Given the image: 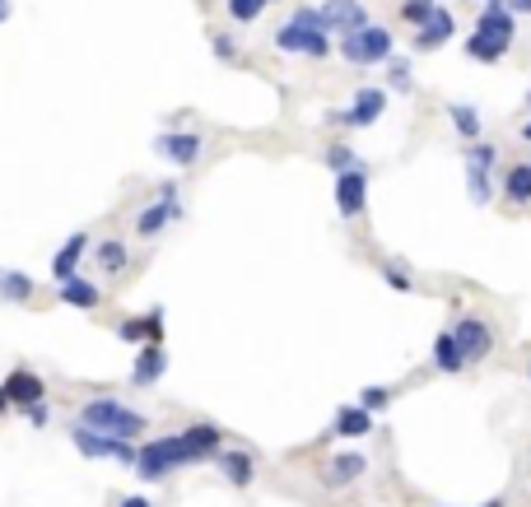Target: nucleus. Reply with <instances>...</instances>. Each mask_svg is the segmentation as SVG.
Listing matches in <instances>:
<instances>
[{
  "label": "nucleus",
  "mask_w": 531,
  "mask_h": 507,
  "mask_svg": "<svg viewBox=\"0 0 531 507\" xmlns=\"http://www.w3.org/2000/svg\"><path fill=\"white\" fill-rule=\"evenodd\" d=\"M275 52L285 56H308V61H327L331 56V33L317 19V5H299L285 24L275 28Z\"/></svg>",
  "instance_id": "nucleus-1"
},
{
  "label": "nucleus",
  "mask_w": 531,
  "mask_h": 507,
  "mask_svg": "<svg viewBox=\"0 0 531 507\" xmlns=\"http://www.w3.org/2000/svg\"><path fill=\"white\" fill-rule=\"evenodd\" d=\"M75 424L94 428V433H108V438L136 442L140 433L150 428V419L140 410H131L126 401H117V396H89V401L80 405V414H75Z\"/></svg>",
  "instance_id": "nucleus-2"
},
{
  "label": "nucleus",
  "mask_w": 531,
  "mask_h": 507,
  "mask_svg": "<svg viewBox=\"0 0 531 507\" xmlns=\"http://www.w3.org/2000/svg\"><path fill=\"white\" fill-rule=\"evenodd\" d=\"M336 52L350 61V66H382L387 56H396V33L387 24H373L368 19L364 28H350V33H336Z\"/></svg>",
  "instance_id": "nucleus-3"
},
{
  "label": "nucleus",
  "mask_w": 531,
  "mask_h": 507,
  "mask_svg": "<svg viewBox=\"0 0 531 507\" xmlns=\"http://www.w3.org/2000/svg\"><path fill=\"white\" fill-rule=\"evenodd\" d=\"M182 466H191L187 461V452H182V438L177 433H168V438H150V442H140L136 447V475L145 484H164L173 470H182Z\"/></svg>",
  "instance_id": "nucleus-4"
},
{
  "label": "nucleus",
  "mask_w": 531,
  "mask_h": 507,
  "mask_svg": "<svg viewBox=\"0 0 531 507\" xmlns=\"http://www.w3.org/2000/svg\"><path fill=\"white\" fill-rule=\"evenodd\" d=\"M462 168H466V196H471V205H490L494 201V168H499V145H490V140L462 145Z\"/></svg>",
  "instance_id": "nucleus-5"
},
{
  "label": "nucleus",
  "mask_w": 531,
  "mask_h": 507,
  "mask_svg": "<svg viewBox=\"0 0 531 507\" xmlns=\"http://www.w3.org/2000/svg\"><path fill=\"white\" fill-rule=\"evenodd\" d=\"M448 335H452V345H457L466 368H476V363H485L494 354V321L490 317H462Z\"/></svg>",
  "instance_id": "nucleus-6"
},
{
  "label": "nucleus",
  "mask_w": 531,
  "mask_h": 507,
  "mask_svg": "<svg viewBox=\"0 0 531 507\" xmlns=\"http://www.w3.org/2000/svg\"><path fill=\"white\" fill-rule=\"evenodd\" d=\"M382 112H387V89H373V84H364V89H354L350 103H345L341 112H331L327 121H336V126H350V131H364V126L382 121Z\"/></svg>",
  "instance_id": "nucleus-7"
},
{
  "label": "nucleus",
  "mask_w": 531,
  "mask_h": 507,
  "mask_svg": "<svg viewBox=\"0 0 531 507\" xmlns=\"http://www.w3.org/2000/svg\"><path fill=\"white\" fill-rule=\"evenodd\" d=\"M177 219H182L177 182H164V187H159V196H154V201L136 214V238H159L168 224H177Z\"/></svg>",
  "instance_id": "nucleus-8"
},
{
  "label": "nucleus",
  "mask_w": 531,
  "mask_h": 507,
  "mask_svg": "<svg viewBox=\"0 0 531 507\" xmlns=\"http://www.w3.org/2000/svg\"><path fill=\"white\" fill-rule=\"evenodd\" d=\"M154 154L173 168H191V163H201L205 154V135L201 131H164L154 135Z\"/></svg>",
  "instance_id": "nucleus-9"
},
{
  "label": "nucleus",
  "mask_w": 531,
  "mask_h": 507,
  "mask_svg": "<svg viewBox=\"0 0 531 507\" xmlns=\"http://www.w3.org/2000/svg\"><path fill=\"white\" fill-rule=\"evenodd\" d=\"M364 205H368V168L336 173V210H341V219H359Z\"/></svg>",
  "instance_id": "nucleus-10"
},
{
  "label": "nucleus",
  "mask_w": 531,
  "mask_h": 507,
  "mask_svg": "<svg viewBox=\"0 0 531 507\" xmlns=\"http://www.w3.org/2000/svg\"><path fill=\"white\" fill-rule=\"evenodd\" d=\"M0 391H5V401H10V410H28V405L47 401V382H42L33 368H14L5 382H0Z\"/></svg>",
  "instance_id": "nucleus-11"
},
{
  "label": "nucleus",
  "mask_w": 531,
  "mask_h": 507,
  "mask_svg": "<svg viewBox=\"0 0 531 507\" xmlns=\"http://www.w3.org/2000/svg\"><path fill=\"white\" fill-rule=\"evenodd\" d=\"M112 331H117V340H126V345H164V307H150L145 317L117 321Z\"/></svg>",
  "instance_id": "nucleus-12"
},
{
  "label": "nucleus",
  "mask_w": 531,
  "mask_h": 507,
  "mask_svg": "<svg viewBox=\"0 0 531 507\" xmlns=\"http://www.w3.org/2000/svg\"><path fill=\"white\" fill-rule=\"evenodd\" d=\"M317 19H322L327 33H350V28L368 24V10H364V0H322V5H317Z\"/></svg>",
  "instance_id": "nucleus-13"
},
{
  "label": "nucleus",
  "mask_w": 531,
  "mask_h": 507,
  "mask_svg": "<svg viewBox=\"0 0 531 507\" xmlns=\"http://www.w3.org/2000/svg\"><path fill=\"white\" fill-rule=\"evenodd\" d=\"M452 33H457V19H452V10L434 5V10H429V19L415 28V52H438V47H448Z\"/></svg>",
  "instance_id": "nucleus-14"
},
{
  "label": "nucleus",
  "mask_w": 531,
  "mask_h": 507,
  "mask_svg": "<svg viewBox=\"0 0 531 507\" xmlns=\"http://www.w3.org/2000/svg\"><path fill=\"white\" fill-rule=\"evenodd\" d=\"M177 438H182V452H187L191 466L205 461V456L224 452V428H219V424H191V428H182Z\"/></svg>",
  "instance_id": "nucleus-15"
},
{
  "label": "nucleus",
  "mask_w": 531,
  "mask_h": 507,
  "mask_svg": "<svg viewBox=\"0 0 531 507\" xmlns=\"http://www.w3.org/2000/svg\"><path fill=\"white\" fill-rule=\"evenodd\" d=\"M89 256V233H70L61 247H56L52 256V280H70V275H80V261Z\"/></svg>",
  "instance_id": "nucleus-16"
},
{
  "label": "nucleus",
  "mask_w": 531,
  "mask_h": 507,
  "mask_svg": "<svg viewBox=\"0 0 531 507\" xmlns=\"http://www.w3.org/2000/svg\"><path fill=\"white\" fill-rule=\"evenodd\" d=\"M168 373V349L164 345H140V354H136V368H131V387H154L159 377Z\"/></svg>",
  "instance_id": "nucleus-17"
},
{
  "label": "nucleus",
  "mask_w": 531,
  "mask_h": 507,
  "mask_svg": "<svg viewBox=\"0 0 531 507\" xmlns=\"http://www.w3.org/2000/svg\"><path fill=\"white\" fill-rule=\"evenodd\" d=\"M94 247V266L108 275V280H117V275H126L131 270V247H126L122 238H103V242H89Z\"/></svg>",
  "instance_id": "nucleus-18"
},
{
  "label": "nucleus",
  "mask_w": 531,
  "mask_h": 507,
  "mask_svg": "<svg viewBox=\"0 0 531 507\" xmlns=\"http://www.w3.org/2000/svg\"><path fill=\"white\" fill-rule=\"evenodd\" d=\"M70 442H75V452L89 456V461H112L117 442H126V438H108V433H94V428H84V424H70Z\"/></svg>",
  "instance_id": "nucleus-19"
},
{
  "label": "nucleus",
  "mask_w": 531,
  "mask_h": 507,
  "mask_svg": "<svg viewBox=\"0 0 531 507\" xmlns=\"http://www.w3.org/2000/svg\"><path fill=\"white\" fill-rule=\"evenodd\" d=\"M56 298L66 307H80V312H94L98 303H103V289H98L94 280H84V275H70V280L56 284Z\"/></svg>",
  "instance_id": "nucleus-20"
},
{
  "label": "nucleus",
  "mask_w": 531,
  "mask_h": 507,
  "mask_svg": "<svg viewBox=\"0 0 531 507\" xmlns=\"http://www.w3.org/2000/svg\"><path fill=\"white\" fill-rule=\"evenodd\" d=\"M476 33H494V38H518V14L508 10L504 0H494V5H480V19H476Z\"/></svg>",
  "instance_id": "nucleus-21"
},
{
  "label": "nucleus",
  "mask_w": 531,
  "mask_h": 507,
  "mask_svg": "<svg viewBox=\"0 0 531 507\" xmlns=\"http://www.w3.org/2000/svg\"><path fill=\"white\" fill-rule=\"evenodd\" d=\"M443 112H448L452 131L462 135V145H476V140H485V121H480L476 103H448Z\"/></svg>",
  "instance_id": "nucleus-22"
},
{
  "label": "nucleus",
  "mask_w": 531,
  "mask_h": 507,
  "mask_svg": "<svg viewBox=\"0 0 531 507\" xmlns=\"http://www.w3.org/2000/svg\"><path fill=\"white\" fill-rule=\"evenodd\" d=\"M499 191H504L508 205L527 210V205H531V163H513V168H504V177H499Z\"/></svg>",
  "instance_id": "nucleus-23"
},
{
  "label": "nucleus",
  "mask_w": 531,
  "mask_h": 507,
  "mask_svg": "<svg viewBox=\"0 0 531 507\" xmlns=\"http://www.w3.org/2000/svg\"><path fill=\"white\" fill-rule=\"evenodd\" d=\"M513 52V42L508 38H494V33H466V56L471 61H485V66H494V61H504V56Z\"/></svg>",
  "instance_id": "nucleus-24"
},
{
  "label": "nucleus",
  "mask_w": 531,
  "mask_h": 507,
  "mask_svg": "<svg viewBox=\"0 0 531 507\" xmlns=\"http://www.w3.org/2000/svg\"><path fill=\"white\" fill-rule=\"evenodd\" d=\"M219 466H224V480H229L233 489H247V484L257 480V466H252V456L238 452V447H224V452H219Z\"/></svg>",
  "instance_id": "nucleus-25"
},
{
  "label": "nucleus",
  "mask_w": 531,
  "mask_h": 507,
  "mask_svg": "<svg viewBox=\"0 0 531 507\" xmlns=\"http://www.w3.org/2000/svg\"><path fill=\"white\" fill-rule=\"evenodd\" d=\"M364 470H368V461L359 452H341L327 466V489H345V484H354L359 475H364Z\"/></svg>",
  "instance_id": "nucleus-26"
},
{
  "label": "nucleus",
  "mask_w": 531,
  "mask_h": 507,
  "mask_svg": "<svg viewBox=\"0 0 531 507\" xmlns=\"http://www.w3.org/2000/svg\"><path fill=\"white\" fill-rule=\"evenodd\" d=\"M368 428H373V414L364 410V405H341V414H336V438H345V442H354V438H364Z\"/></svg>",
  "instance_id": "nucleus-27"
},
{
  "label": "nucleus",
  "mask_w": 531,
  "mask_h": 507,
  "mask_svg": "<svg viewBox=\"0 0 531 507\" xmlns=\"http://www.w3.org/2000/svg\"><path fill=\"white\" fill-rule=\"evenodd\" d=\"M0 298H5V303H28V298H33V275H24V270H0Z\"/></svg>",
  "instance_id": "nucleus-28"
},
{
  "label": "nucleus",
  "mask_w": 531,
  "mask_h": 507,
  "mask_svg": "<svg viewBox=\"0 0 531 507\" xmlns=\"http://www.w3.org/2000/svg\"><path fill=\"white\" fill-rule=\"evenodd\" d=\"M434 368H438V373H462V368H466V363H462V354H457V345H452V335H448V331H443V335L434 340Z\"/></svg>",
  "instance_id": "nucleus-29"
},
{
  "label": "nucleus",
  "mask_w": 531,
  "mask_h": 507,
  "mask_svg": "<svg viewBox=\"0 0 531 507\" xmlns=\"http://www.w3.org/2000/svg\"><path fill=\"white\" fill-rule=\"evenodd\" d=\"M387 84H392L396 98L415 94V75H410V61H401V56H387Z\"/></svg>",
  "instance_id": "nucleus-30"
},
{
  "label": "nucleus",
  "mask_w": 531,
  "mask_h": 507,
  "mask_svg": "<svg viewBox=\"0 0 531 507\" xmlns=\"http://www.w3.org/2000/svg\"><path fill=\"white\" fill-rule=\"evenodd\" d=\"M224 10H229V19L233 24H257L261 19V10H266V0H224Z\"/></svg>",
  "instance_id": "nucleus-31"
},
{
  "label": "nucleus",
  "mask_w": 531,
  "mask_h": 507,
  "mask_svg": "<svg viewBox=\"0 0 531 507\" xmlns=\"http://www.w3.org/2000/svg\"><path fill=\"white\" fill-rule=\"evenodd\" d=\"M327 168L331 173H345V168H364V159H359L350 145H331L327 149Z\"/></svg>",
  "instance_id": "nucleus-32"
},
{
  "label": "nucleus",
  "mask_w": 531,
  "mask_h": 507,
  "mask_svg": "<svg viewBox=\"0 0 531 507\" xmlns=\"http://www.w3.org/2000/svg\"><path fill=\"white\" fill-rule=\"evenodd\" d=\"M434 5H438V0H401V19L420 28L424 19H429V10H434Z\"/></svg>",
  "instance_id": "nucleus-33"
},
{
  "label": "nucleus",
  "mask_w": 531,
  "mask_h": 507,
  "mask_svg": "<svg viewBox=\"0 0 531 507\" xmlns=\"http://www.w3.org/2000/svg\"><path fill=\"white\" fill-rule=\"evenodd\" d=\"M387 401H392V391H387V387H364L354 405H364V410L373 414V410H387Z\"/></svg>",
  "instance_id": "nucleus-34"
},
{
  "label": "nucleus",
  "mask_w": 531,
  "mask_h": 507,
  "mask_svg": "<svg viewBox=\"0 0 531 507\" xmlns=\"http://www.w3.org/2000/svg\"><path fill=\"white\" fill-rule=\"evenodd\" d=\"M382 280L392 284L396 294H415V280H410V275H406L401 266H382Z\"/></svg>",
  "instance_id": "nucleus-35"
},
{
  "label": "nucleus",
  "mask_w": 531,
  "mask_h": 507,
  "mask_svg": "<svg viewBox=\"0 0 531 507\" xmlns=\"http://www.w3.org/2000/svg\"><path fill=\"white\" fill-rule=\"evenodd\" d=\"M210 52H215L219 61H233V56H238V42H233L229 33H210Z\"/></svg>",
  "instance_id": "nucleus-36"
},
{
  "label": "nucleus",
  "mask_w": 531,
  "mask_h": 507,
  "mask_svg": "<svg viewBox=\"0 0 531 507\" xmlns=\"http://www.w3.org/2000/svg\"><path fill=\"white\" fill-rule=\"evenodd\" d=\"M19 414H24V419H28V424H33V428H47V424H52V410H47V401L28 405V410H19Z\"/></svg>",
  "instance_id": "nucleus-37"
},
{
  "label": "nucleus",
  "mask_w": 531,
  "mask_h": 507,
  "mask_svg": "<svg viewBox=\"0 0 531 507\" xmlns=\"http://www.w3.org/2000/svg\"><path fill=\"white\" fill-rule=\"evenodd\" d=\"M112 461H117V466H136V442H117V452H112Z\"/></svg>",
  "instance_id": "nucleus-38"
},
{
  "label": "nucleus",
  "mask_w": 531,
  "mask_h": 507,
  "mask_svg": "<svg viewBox=\"0 0 531 507\" xmlns=\"http://www.w3.org/2000/svg\"><path fill=\"white\" fill-rule=\"evenodd\" d=\"M117 507H154V503H150V498H140V494H126Z\"/></svg>",
  "instance_id": "nucleus-39"
},
{
  "label": "nucleus",
  "mask_w": 531,
  "mask_h": 507,
  "mask_svg": "<svg viewBox=\"0 0 531 507\" xmlns=\"http://www.w3.org/2000/svg\"><path fill=\"white\" fill-rule=\"evenodd\" d=\"M504 5H508L513 14H531V0H504Z\"/></svg>",
  "instance_id": "nucleus-40"
},
{
  "label": "nucleus",
  "mask_w": 531,
  "mask_h": 507,
  "mask_svg": "<svg viewBox=\"0 0 531 507\" xmlns=\"http://www.w3.org/2000/svg\"><path fill=\"white\" fill-rule=\"evenodd\" d=\"M10 14H14V5H10V0H0V24H5Z\"/></svg>",
  "instance_id": "nucleus-41"
},
{
  "label": "nucleus",
  "mask_w": 531,
  "mask_h": 507,
  "mask_svg": "<svg viewBox=\"0 0 531 507\" xmlns=\"http://www.w3.org/2000/svg\"><path fill=\"white\" fill-rule=\"evenodd\" d=\"M522 140H527V145H531V121H522Z\"/></svg>",
  "instance_id": "nucleus-42"
},
{
  "label": "nucleus",
  "mask_w": 531,
  "mask_h": 507,
  "mask_svg": "<svg viewBox=\"0 0 531 507\" xmlns=\"http://www.w3.org/2000/svg\"><path fill=\"white\" fill-rule=\"evenodd\" d=\"M5 410H10V401H5V391H0V414H5Z\"/></svg>",
  "instance_id": "nucleus-43"
},
{
  "label": "nucleus",
  "mask_w": 531,
  "mask_h": 507,
  "mask_svg": "<svg viewBox=\"0 0 531 507\" xmlns=\"http://www.w3.org/2000/svg\"><path fill=\"white\" fill-rule=\"evenodd\" d=\"M485 507H504V503H499V498H494V503H485Z\"/></svg>",
  "instance_id": "nucleus-44"
},
{
  "label": "nucleus",
  "mask_w": 531,
  "mask_h": 507,
  "mask_svg": "<svg viewBox=\"0 0 531 507\" xmlns=\"http://www.w3.org/2000/svg\"><path fill=\"white\" fill-rule=\"evenodd\" d=\"M476 5H494V0H476Z\"/></svg>",
  "instance_id": "nucleus-45"
},
{
  "label": "nucleus",
  "mask_w": 531,
  "mask_h": 507,
  "mask_svg": "<svg viewBox=\"0 0 531 507\" xmlns=\"http://www.w3.org/2000/svg\"><path fill=\"white\" fill-rule=\"evenodd\" d=\"M527 382H531V363H527Z\"/></svg>",
  "instance_id": "nucleus-46"
},
{
  "label": "nucleus",
  "mask_w": 531,
  "mask_h": 507,
  "mask_svg": "<svg viewBox=\"0 0 531 507\" xmlns=\"http://www.w3.org/2000/svg\"><path fill=\"white\" fill-rule=\"evenodd\" d=\"M527 112H531V94H527Z\"/></svg>",
  "instance_id": "nucleus-47"
},
{
  "label": "nucleus",
  "mask_w": 531,
  "mask_h": 507,
  "mask_svg": "<svg viewBox=\"0 0 531 507\" xmlns=\"http://www.w3.org/2000/svg\"><path fill=\"white\" fill-rule=\"evenodd\" d=\"M266 5H275V0H266Z\"/></svg>",
  "instance_id": "nucleus-48"
}]
</instances>
